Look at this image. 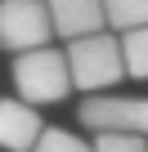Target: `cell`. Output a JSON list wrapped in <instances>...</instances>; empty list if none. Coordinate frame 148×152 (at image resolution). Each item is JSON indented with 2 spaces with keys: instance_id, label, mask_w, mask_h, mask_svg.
<instances>
[{
  "instance_id": "30bf717a",
  "label": "cell",
  "mask_w": 148,
  "mask_h": 152,
  "mask_svg": "<svg viewBox=\"0 0 148 152\" xmlns=\"http://www.w3.org/2000/svg\"><path fill=\"white\" fill-rule=\"evenodd\" d=\"M94 152H148V143L135 139V134H99Z\"/></svg>"
},
{
  "instance_id": "277c9868",
  "label": "cell",
  "mask_w": 148,
  "mask_h": 152,
  "mask_svg": "<svg viewBox=\"0 0 148 152\" xmlns=\"http://www.w3.org/2000/svg\"><path fill=\"white\" fill-rule=\"evenodd\" d=\"M81 125L99 130V134H135L148 143V99H130V94H94L81 103Z\"/></svg>"
},
{
  "instance_id": "52a82bcc",
  "label": "cell",
  "mask_w": 148,
  "mask_h": 152,
  "mask_svg": "<svg viewBox=\"0 0 148 152\" xmlns=\"http://www.w3.org/2000/svg\"><path fill=\"white\" fill-rule=\"evenodd\" d=\"M103 14H108V31L130 36V31L148 27V0H108Z\"/></svg>"
},
{
  "instance_id": "5b68a950",
  "label": "cell",
  "mask_w": 148,
  "mask_h": 152,
  "mask_svg": "<svg viewBox=\"0 0 148 152\" xmlns=\"http://www.w3.org/2000/svg\"><path fill=\"white\" fill-rule=\"evenodd\" d=\"M49 23H54V36H63L67 45L108 31V14H103L99 0H54L49 5Z\"/></svg>"
},
{
  "instance_id": "7a4b0ae2",
  "label": "cell",
  "mask_w": 148,
  "mask_h": 152,
  "mask_svg": "<svg viewBox=\"0 0 148 152\" xmlns=\"http://www.w3.org/2000/svg\"><path fill=\"white\" fill-rule=\"evenodd\" d=\"M67 67H72V90H85L94 99V90H108L126 76V58H121V40L112 31L90 36L67 45Z\"/></svg>"
},
{
  "instance_id": "8992f818",
  "label": "cell",
  "mask_w": 148,
  "mask_h": 152,
  "mask_svg": "<svg viewBox=\"0 0 148 152\" xmlns=\"http://www.w3.org/2000/svg\"><path fill=\"white\" fill-rule=\"evenodd\" d=\"M45 130L49 125L36 116V107H27L23 99H0V148L5 152H36Z\"/></svg>"
},
{
  "instance_id": "6da1fadb",
  "label": "cell",
  "mask_w": 148,
  "mask_h": 152,
  "mask_svg": "<svg viewBox=\"0 0 148 152\" xmlns=\"http://www.w3.org/2000/svg\"><path fill=\"white\" fill-rule=\"evenodd\" d=\"M14 90L23 94L27 107H36V103H63L67 90H72L67 49H36V54H18V58H14Z\"/></svg>"
},
{
  "instance_id": "9c48e42d",
  "label": "cell",
  "mask_w": 148,
  "mask_h": 152,
  "mask_svg": "<svg viewBox=\"0 0 148 152\" xmlns=\"http://www.w3.org/2000/svg\"><path fill=\"white\" fill-rule=\"evenodd\" d=\"M36 152H94V148H90L81 134H72V130H58V125H49V130L40 134Z\"/></svg>"
},
{
  "instance_id": "3957f363",
  "label": "cell",
  "mask_w": 148,
  "mask_h": 152,
  "mask_svg": "<svg viewBox=\"0 0 148 152\" xmlns=\"http://www.w3.org/2000/svg\"><path fill=\"white\" fill-rule=\"evenodd\" d=\"M54 23H49V5L40 0H5L0 5V49L18 54H36L49 49Z\"/></svg>"
},
{
  "instance_id": "ba28073f",
  "label": "cell",
  "mask_w": 148,
  "mask_h": 152,
  "mask_svg": "<svg viewBox=\"0 0 148 152\" xmlns=\"http://www.w3.org/2000/svg\"><path fill=\"white\" fill-rule=\"evenodd\" d=\"M121 58H126V72H130V76L148 81V27L121 36Z\"/></svg>"
}]
</instances>
